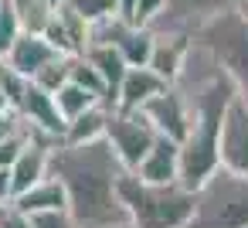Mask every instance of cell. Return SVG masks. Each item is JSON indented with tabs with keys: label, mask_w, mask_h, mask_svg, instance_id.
I'll list each match as a JSON object with an SVG mask.
<instances>
[{
	"label": "cell",
	"mask_w": 248,
	"mask_h": 228,
	"mask_svg": "<svg viewBox=\"0 0 248 228\" xmlns=\"http://www.w3.org/2000/svg\"><path fill=\"white\" fill-rule=\"evenodd\" d=\"M123 163L112 153L109 140H89V143H65L58 140L51 147L48 174H55L68 194V214L78 228H102L116 221H129L126 208L119 201V177Z\"/></svg>",
	"instance_id": "cell-1"
},
{
	"label": "cell",
	"mask_w": 248,
	"mask_h": 228,
	"mask_svg": "<svg viewBox=\"0 0 248 228\" xmlns=\"http://www.w3.org/2000/svg\"><path fill=\"white\" fill-rule=\"evenodd\" d=\"M119 201L133 228H184L194 211V191L180 180L146 184L133 170L119 177Z\"/></svg>",
	"instance_id": "cell-2"
},
{
	"label": "cell",
	"mask_w": 248,
	"mask_h": 228,
	"mask_svg": "<svg viewBox=\"0 0 248 228\" xmlns=\"http://www.w3.org/2000/svg\"><path fill=\"white\" fill-rule=\"evenodd\" d=\"M184 228H248V177L214 167L194 187V211Z\"/></svg>",
	"instance_id": "cell-3"
},
{
	"label": "cell",
	"mask_w": 248,
	"mask_h": 228,
	"mask_svg": "<svg viewBox=\"0 0 248 228\" xmlns=\"http://www.w3.org/2000/svg\"><path fill=\"white\" fill-rule=\"evenodd\" d=\"M190 38H197L214 55V62L231 79L238 99L248 102V21L238 14V7L234 4H224Z\"/></svg>",
	"instance_id": "cell-4"
},
{
	"label": "cell",
	"mask_w": 248,
	"mask_h": 228,
	"mask_svg": "<svg viewBox=\"0 0 248 228\" xmlns=\"http://www.w3.org/2000/svg\"><path fill=\"white\" fill-rule=\"evenodd\" d=\"M106 140L112 147V153L119 157V163L126 170H136L140 160L146 157V150L156 140V130L146 123V116L140 109H112L109 123H106Z\"/></svg>",
	"instance_id": "cell-5"
},
{
	"label": "cell",
	"mask_w": 248,
	"mask_h": 228,
	"mask_svg": "<svg viewBox=\"0 0 248 228\" xmlns=\"http://www.w3.org/2000/svg\"><path fill=\"white\" fill-rule=\"evenodd\" d=\"M217 167L248 177V102L231 99L217 130Z\"/></svg>",
	"instance_id": "cell-6"
},
{
	"label": "cell",
	"mask_w": 248,
	"mask_h": 228,
	"mask_svg": "<svg viewBox=\"0 0 248 228\" xmlns=\"http://www.w3.org/2000/svg\"><path fill=\"white\" fill-rule=\"evenodd\" d=\"M14 113L24 119V126L38 130L41 136L65 140V126H68V123L62 119V113H58V106H55V96L45 92L41 85H34L31 79H28V85H24V92H21Z\"/></svg>",
	"instance_id": "cell-7"
},
{
	"label": "cell",
	"mask_w": 248,
	"mask_h": 228,
	"mask_svg": "<svg viewBox=\"0 0 248 228\" xmlns=\"http://www.w3.org/2000/svg\"><path fill=\"white\" fill-rule=\"evenodd\" d=\"M228 0H163V11L146 24L150 31H180L194 34L214 11H221Z\"/></svg>",
	"instance_id": "cell-8"
},
{
	"label": "cell",
	"mask_w": 248,
	"mask_h": 228,
	"mask_svg": "<svg viewBox=\"0 0 248 228\" xmlns=\"http://www.w3.org/2000/svg\"><path fill=\"white\" fill-rule=\"evenodd\" d=\"M41 38H45L58 55L75 58V55H82V51L89 48V21L78 17L75 11H68L65 4H55V14L48 17Z\"/></svg>",
	"instance_id": "cell-9"
},
{
	"label": "cell",
	"mask_w": 248,
	"mask_h": 228,
	"mask_svg": "<svg viewBox=\"0 0 248 228\" xmlns=\"http://www.w3.org/2000/svg\"><path fill=\"white\" fill-rule=\"evenodd\" d=\"M140 113L146 116V123L160 133V136H170V140H184V133H187V106H184V99H180V92L173 89V85H167L163 92H156V96H150L143 106H140Z\"/></svg>",
	"instance_id": "cell-10"
},
{
	"label": "cell",
	"mask_w": 248,
	"mask_h": 228,
	"mask_svg": "<svg viewBox=\"0 0 248 228\" xmlns=\"http://www.w3.org/2000/svg\"><path fill=\"white\" fill-rule=\"evenodd\" d=\"M133 174L140 180H146V184H170V180H177L180 177V143L156 133L153 147L146 150V157L140 160V167Z\"/></svg>",
	"instance_id": "cell-11"
},
{
	"label": "cell",
	"mask_w": 248,
	"mask_h": 228,
	"mask_svg": "<svg viewBox=\"0 0 248 228\" xmlns=\"http://www.w3.org/2000/svg\"><path fill=\"white\" fill-rule=\"evenodd\" d=\"M14 72H21L24 79H34V72L38 68H45L51 58H58V51L41 38V34H31V31H21L14 41H11V48L0 55Z\"/></svg>",
	"instance_id": "cell-12"
},
{
	"label": "cell",
	"mask_w": 248,
	"mask_h": 228,
	"mask_svg": "<svg viewBox=\"0 0 248 228\" xmlns=\"http://www.w3.org/2000/svg\"><path fill=\"white\" fill-rule=\"evenodd\" d=\"M187 48H190V34H180V31H153V51H150L146 68H153L170 85L177 79L180 65H184Z\"/></svg>",
	"instance_id": "cell-13"
},
{
	"label": "cell",
	"mask_w": 248,
	"mask_h": 228,
	"mask_svg": "<svg viewBox=\"0 0 248 228\" xmlns=\"http://www.w3.org/2000/svg\"><path fill=\"white\" fill-rule=\"evenodd\" d=\"M163 89H167V82L153 68H146V65L126 68V75H123V82L116 89V109H140L150 96H156Z\"/></svg>",
	"instance_id": "cell-14"
},
{
	"label": "cell",
	"mask_w": 248,
	"mask_h": 228,
	"mask_svg": "<svg viewBox=\"0 0 248 228\" xmlns=\"http://www.w3.org/2000/svg\"><path fill=\"white\" fill-rule=\"evenodd\" d=\"M11 204H14L17 211H24V214L58 211V208H68V194H65L62 180H58L55 174H48V177H41L38 184H31V187H24L21 194H14Z\"/></svg>",
	"instance_id": "cell-15"
},
{
	"label": "cell",
	"mask_w": 248,
	"mask_h": 228,
	"mask_svg": "<svg viewBox=\"0 0 248 228\" xmlns=\"http://www.w3.org/2000/svg\"><path fill=\"white\" fill-rule=\"evenodd\" d=\"M82 58L102 75V82H106V89H109V102H112V109H116V89H119L126 68H129V65L123 62L119 48H116V45H89V48L82 51Z\"/></svg>",
	"instance_id": "cell-16"
},
{
	"label": "cell",
	"mask_w": 248,
	"mask_h": 228,
	"mask_svg": "<svg viewBox=\"0 0 248 228\" xmlns=\"http://www.w3.org/2000/svg\"><path fill=\"white\" fill-rule=\"evenodd\" d=\"M109 113H112V109H109L106 102H95V106H89L85 113H78L75 119H68V126H65V143H89V140L106 136Z\"/></svg>",
	"instance_id": "cell-17"
},
{
	"label": "cell",
	"mask_w": 248,
	"mask_h": 228,
	"mask_svg": "<svg viewBox=\"0 0 248 228\" xmlns=\"http://www.w3.org/2000/svg\"><path fill=\"white\" fill-rule=\"evenodd\" d=\"M116 48H119L123 62H126L129 68H140V65L150 62V51H153V31H150V28L129 24V28L123 31V38L116 41Z\"/></svg>",
	"instance_id": "cell-18"
},
{
	"label": "cell",
	"mask_w": 248,
	"mask_h": 228,
	"mask_svg": "<svg viewBox=\"0 0 248 228\" xmlns=\"http://www.w3.org/2000/svg\"><path fill=\"white\" fill-rule=\"evenodd\" d=\"M68 82H75V85H82L85 92H92L99 102H106L109 109H112V102H109V89H106V82H102V75L82 58V55H75L72 62H68Z\"/></svg>",
	"instance_id": "cell-19"
},
{
	"label": "cell",
	"mask_w": 248,
	"mask_h": 228,
	"mask_svg": "<svg viewBox=\"0 0 248 228\" xmlns=\"http://www.w3.org/2000/svg\"><path fill=\"white\" fill-rule=\"evenodd\" d=\"M55 96V106H58V113H62V119L68 123V119H75L78 113H85L89 106H95L99 99L92 96V92H85L82 85H75V82H65L62 89H55L51 92Z\"/></svg>",
	"instance_id": "cell-20"
},
{
	"label": "cell",
	"mask_w": 248,
	"mask_h": 228,
	"mask_svg": "<svg viewBox=\"0 0 248 228\" xmlns=\"http://www.w3.org/2000/svg\"><path fill=\"white\" fill-rule=\"evenodd\" d=\"M14 11H17V21H21V31H31V34H41L48 17L55 14V4L51 0H11Z\"/></svg>",
	"instance_id": "cell-21"
},
{
	"label": "cell",
	"mask_w": 248,
	"mask_h": 228,
	"mask_svg": "<svg viewBox=\"0 0 248 228\" xmlns=\"http://www.w3.org/2000/svg\"><path fill=\"white\" fill-rule=\"evenodd\" d=\"M68 62H72L68 55H58V58H51L45 68H38V72H34V79H31V82H34V85H41L45 92H55V89H62V85L68 82Z\"/></svg>",
	"instance_id": "cell-22"
},
{
	"label": "cell",
	"mask_w": 248,
	"mask_h": 228,
	"mask_svg": "<svg viewBox=\"0 0 248 228\" xmlns=\"http://www.w3.org/2000/svg\"><path fill=\"white\" fill-rule=\"evenodd\" d=\"M68 11H75L78 17H85L89 24L92 21H102L109 14H116V0H62Z\"/></svg>",
	"instance_id": "cell-23"
},
{
	"label": "cell",
	"mask_w": 248,
	"mask_h": 228,
	"mask_svg": "<svg viewBox=\"0 0 248 228\" xmlns=\"http://www.w3.org/2000/svg\"><path fill=\"white\" fill-rule=\"evenodd\" d=\"M21 34V21H17V11L11 0H0V55L11 48V41Z\"/></svg>",
	"instance_id": "cell-24"
},
{
	"label": "cell",
	"mask_w": 248,
	"mask_h": 228,
	"mask_svg": "<svg viewBox=\"0 0 248 228\" xmlns=\"http://www.w3.org/2000/svg\"><path fill=\"white\" fill-rule=\"evenodd\" d=\"M24 85H28V79H24L21 72H14L4 58H0V89H4V96H7V102H11V109H17V99H21Z\"/></svg>",
	"instance_id": "cell-25"
},
{
	"label": "cell",
	"mask_w": 248,
	"mask_h": 228,
	"mask_svg": "<svg viewBox=\"0 0 248 228\" xmlns=\"http://www.w3.org/2000/svg\"><path fill=\"white\" fill-rule=\"evenodd\" d=\"M31 228H78V225L68 214V208H58V211H38V214H31Z\"/></svg>",
	"instance_id": "cell-26"
},
{
	"label": "cell",
	"mask_w": 248,
	"mask_h": 228,
	"mask_svg": "<svg viewBox=\"0 0 248 228\" xmlns=\"http://www.w3.org/2000/svg\"><path fill=\"white\" fill-rule=\"evenodd\" d=\"M28 136H31V130L24 126L21 133H14V136H7V140H0V167H11V163L17 160V153L24 150V143H28Z\"/></svg>",
	"instance_id": "cell-27"
},
{
	"label": "cell",
	"mask_w": 248,
	"mask_h": 228,
	"mask_svg": "<svg viewBox=\"0 0 248 228\" xmlns=\"http://www.w3.org/2000/svg\"><path fill=\"white\" fill-rule=\"evenodd\" d=\"M163 11V0H136V11H133V24L136 28H146L156 14Z\"/></svg>",
	"instance_id": "cell-28"
},
{
	"label": "cell",
	"mask_w": 248,
	"mask_h": 228,
	"mask_svg": "<svg viewBox=\"0 0 248 228\" xmlns=\"http://www.w3.org/2000/svg\"><path fill=\"white\" fill-rule=\"evenodd\" d=\"M0 228H31V214H24L14 204H7L4 214H0Z\"/></svg>",
	"instance_id": "cell-29"
},
{
	"label": "cell",
	"mask_w": 248,
	"mask_h": 228,
	"mask_svg": "<svg viewBox=\"0 0 248 228\" xmlns=\"http://www.w3.org/2000/svg\"><path fill=\"white\" fill-rule=\"evenodd\" d=\"M24 130V119L14 113V109H4L0 113V140H7V136H14V133H21Z\"/></svg>",
	"instance_id": "cell-30"
},
{
	"label": "cell",
	"mask_w": 248,
	"mask_h": 228,
	"mask_svg": "<svg viewBox=\"0 0 248 228\" xmlns=\"http://www.w3.org/2000/svg\"><path fill=\"white\" fill-rule=\"evenodd\" d=\"M14 187H11V167H0V204H11Z\"/></svg>",
	"instance_id": "cell-31"
},
{
	"label": "cell",
	"mask_w": 248,
	"mask_h": 228,
	"mask_svg": "<svg viewBox=\"0 0 248 228\" xmlns=\"http://www.w3.org/2000/svg\"><path fill=\"white\" fill-rule=\"evenodd\" d=\"M234 7H238V14L248 21V0H234Z\"/></svg>",
	"instance_id": "cell-32"
},
{
	"label": "cell",
	"mask_w": 248,
	"mask_h": 228,
	"mask_svg": "<svg viewBox=\"0 0 248 228\" xmlns=\"http://www.w3.org/2000/svg\"><path fill=\"white\" fill-rule=\"evenodd\" d=\"M4 109H11V102H7V96H4V89H0V113Z\"/></svg>",
	"instance_id": "cell-33"
},
{
	"label": "cell",
	"mask_w": 248,
	"mask_h": 228,
	"mask_svg": "<svg viewBox=\"0 0 248 228\" xmlns=\"http://www.w3.org/2000/svg\"><path fill=\"white\" fill-rule=\"evenodd\" d=\"M102 228H133L129 221H116V225H102Z\"/></svg>",
	"instance_id": "cell-34"
},
{
	"label": "cell",
	"mask_w": 248,
	"mask_h": 228,
	"mask_svg": "<svg viewBox=\"0 0 248 228\" xmlns=\"http://www.w3.org/2000/svg\"><path fill=\"white\" fill-rule=\"evenodd\" d=\"M4 208H7V204H0V214H4Z\"/></svg>",
	"instance_id": "cell-35"
},
{
	"label": "cell",
	"mask_w": 248,
	"mask_h": 228,
	"mask_svg": "<svg viewBox=\"0 0 248 228\" xmlns=\"http://www.w3.org/2000/svg\"><path fill=\"white\" fill-rule=\"evenodd\" d=\"M51 4H62V0H51Z\"/></svg>",
	"instance_id": "cell-36"
},
{
	"label": "cell",
	"mask_w": 248,
	"mask_h": 228,
	"mask_svg": "<svg viewBox=\"0 0 248 228\" xmlns=\"http://www.w3.org/2000/svg\"><path fill=\"white\" fill-rule=\"evenodd\" d=\"M228 4H234V0H228Z\"/></svg>",
	"instance_id": "cell-37"
}]
</instances>
